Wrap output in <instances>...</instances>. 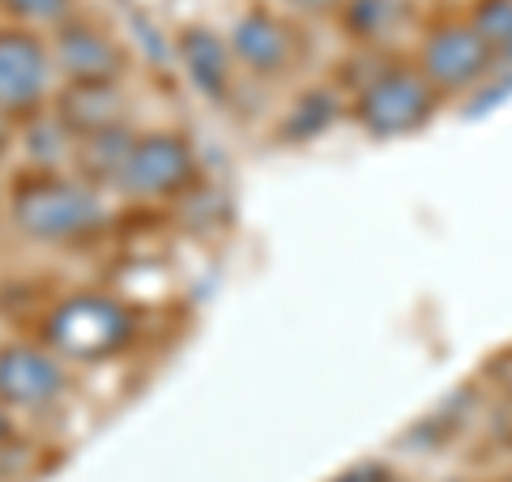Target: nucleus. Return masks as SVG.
I'll list each match as a JSON object with an SVG mask.
<instances>
[{
  "instance_id": "nucleus-19",
  "label": "nucleus",
  "mask_w": 512,
  "mask_h": 482,
  "mask_svg": "<svg viewBox=\"0 0 512 482\" xmlns=\"http://www.w3.org/2000/svg\"><path fill=\"white\" fill-rule=\"evenodd\" d=\"M9 436H13V423H9L5 406H0V448H9Z\"/></svg>"
},
{
  "instance_id": "nucleus-12",
  "label": "nucleus",
  "mask_w": 512,
  "mask_h": 482,
  "mask_svg": "<svg viewBox=\"0 0 512 482\" xmlns=\"http://www.w3.org/2000/svg\"><path fill=\"white\" fill-rule=\"evenodd\" d=\"M133 133L120 124L111 128H99V133H86L77 141V163H82L86 180L90 184H120V171L128 163V154H133Z\"/></svg>"
},
{
  "instance_id": "nucleus-17",
  "label": "nucleus",
  "mask_w": 512,
  "mask_h": 482,
  "mask_svg": "<svg viewBox=\"0 0 512 482\" xmlns=\"http://www.w3.org/2000/svg\"><path fill=\"white\" fill-rule=\"evenodd\" d=\"M333 482H393L389 474L380 470V465H363V470H350V474H342V478H333Z\"/></svg>"
},
{
  "instance_id": "nucleus-7",
  "label": "nucleus",
  "mask_w": 512,
  "mask_h": 482,
  "mask_svg": "<svg viewBox=\"0 0 512 482\" xmlns=\"http://www.w3.org/2000/svg\"><path fill=\"white\" fill-rule=\"evenodd\" d=\"M60 389H64V367L52 350H39V346L0 350V406L35 410L56 401Z\"/></svg>"
},
{
  "instance_id": "nucleus-21",
  "label": "nucleus",
  "mask_w": 512,
  "mask_h": 482,
  "mask_svg": "<svg viewBox=\"0 0 512 482\" xmlns=\"http://www.w3.org/2000/svg\"><path fill=\"white\" fill-rule=\"evenodd\" d=\"M504 482H512V478H504Z\"/></svg>"
},
{
  "instance_id": "nucleus-11",
  "label": "nucleus",
  "mask_w": 512,
  "mask_h": 482,
  "mask_svg": "<svg viewBox=\"0 0 512 482\" xmlns=\"http://www.w3.org/2000/svg\"><path fill=\"white\" fill-rule=\"evenodd\" d=\"M180 56H184V69L192 77V86L210 99H222L231 86V47L222 43L214 30L205 26H192L188 35L180 39Z\"/></svg>"
},
{
  "instance_id": "nucleus-8",
  "label": "nucleus",
  "mask_w": 512,
  "mask_h": 482,
  "mask_svg": "<svg viewBox=\"0 0 512 482\" xmlns=\"http://www.w3.org/2000/svg\"><path fill=\"white\" fill-rule=\"evenodd\" d=\"M231 52L261 77H278L295 60V35L265 9H248L231 30Z\"/></svg>"
},
{
  "instance_id": "nucleus-14",
  "label": "nucleus",
  "mask_w": 512,
  "mask_h": 482,
  "mask_svg": "<svg viewBox=\"0 0 512 482\" xmlns=\"http://www.w3.org/2000/svg\"><path fill=\"white\" fill-rule=\"evenodd\" d=\"M346 22L359 39H380L402 22V0H350Z\"/></svg>"
},
{
  "instance_id": "nucleus-4",
  "label": "nucleus",
  "mask_w": 512,
  "mask_h": 482,
  "mask_svg": "<svg viewBox=\"0 0 512 482\" xmlns=\"http://www.w3.org/2000/svg\"><path fill=\"white\" fill-rule=\"evenodd\" d=\"M495 52L474 30V22H444L427 35L419 52V73L440 94H466L495 73Z\"/></svg>"
},
{
  "instance_id": "nucleus-13",
  "label": "nucleus",
  "mask_w": 512,
  "mask_h": 482,
  "mask_svg": "<svg viewBox=\"0 0 512 482\" xmlns=\"http://www.w3.org/2000/svg\"><path fill=\"white\" fill-rule=\"evenodd\" d=\"M474 30L487 39L495 60L512 64V0H478L474 5Z\"/></svg>"
},
{
  "instance_id": "nucleus-18",
  "label": "nucleus",
  "mask_w": 512,
  "mask_h": 482,
  "mask_svg": "<svg viewBox=\"0 0 512 482\" xmlns=\"http://www.w3.org/2000/svg\"><path fill=\"white\" fill-rule=\"evenodd\" d=\"M295 9H303V13H325V9H333L338 0H291Z\"/></svg>"
},
{
  "instance_id": "nucleus-9",
  "label": "nucleus",
  "mask_w": 512,
  "mask_h": 482,
  "mask_svg": "<svg viewBox=\"0 0 512 482\" xmlns=\"http://www.w3.org/2000/svg\"><path fill=\"white\" fill-rule=\"evenodd\" d=\"M56 64L73 82H116L124 69L120 47L94 26H64L56 35Z\"/></svg>"
},
{
  "instance_id": "nucleus-3",
  "label": "nucleus",
  "mask_w": 512,
  "mask_h": 482,
  "mask_svg": "<svg viewBox=\"0 0 512 482\" xmlns=\"http://www.w3.org/2000/svg\"><path fill=\"white\" fill-rule=\"evenodd\" d=\"M440 90L419 69H384L359 90L355 120L372 137H406L436 116Z\"/></svg>"
},
{
  "instance_id": "nucleus-15",
  "label": "nucleus",
  "mask_w": 512,
  "mask_h": 482,
  "mask_svg": "<svg viewBox=\"0 0 512 482\" xmlns=\"http://www.w3.org/2000/svg\"><path fill=\"white\" fill-rule=\"evenodd\" d=\"M333 120V99L325 90H312V94H303L299 107L286 116V137H316L320 128H325Z\"/></svg>"
},
{
  "instance_id": "nucleus-10",
  "label": "nucleus",
  "mask_w": 512,
  "mask_h": 482,
  "mask_svg": "<svg viewBox=\"0 0 512 482\" xmlns=\"http://www.w3.org/2000/svg\"><path fill=\"white\" fill-rule=\"evenodd\" d=\"M120 116H124V94L116 90V82H73L60 94L56 107V120L77 137L120 124Z\"/></svg>"
},
{
  "instance_id": "nucleus-20",
  "label": "nucleus",
  "mask_w": 512,
  "mask_h": 482,
  "mask_svg": "<svg viewBox=\"0 0 512 482\" xmlns=\"http://www.w3.org/2000/svg\"><path fill=\"white\" fill-rule=\"evenodd\" d=\"M5 146H9V116L0 111V150H5Z\"/></svg>"
},
{
  "instance_id": "nucleus-5",
  "label": "nucleus",
  "mask_w": 512,
  "mask_h": 482,
  "mask_svg": "<svg viewBox=\"0 0 512 482\" xmlns=\"http://www.w3.org/2000/svg\"><path fill=\"white\" fill-rule=\"evenodd\" d=\"M192 171H197V158H192V146L180 133H150L133 141V154L120 171V192L128 197H175L192 184Z\"/></svg>"
},
{
  "instance_id": "nucleus-6",
  "label": "nucleus",
  "mask_w": 512,
  "mask_h": 482,
  "mask_svg": "<svg viewBox=\"0 0 512 482\" xmlns=\"http://www.w3.org/2000/svg\"><path fill=\"white\" fill-rule=\"evenodd\" d=\"M52 77L47 47L26 30H0V111H30Z\"/></svg>"
},
{
  "instance_id": "nucleus-2",
  "label": "nucleus",
  "mask_w": 512,
  "mask_h": 482,
  "mask_svg": "<svg viewBox=\"0 0 512 482\" xmlns=\"http://www.w3.org/2000/svg\"><path fill=\"white\" fill-rule=\"evenodd\" d=\"M103 205L94 188L73 180H35L13 197V227L35 244H69L99 231Z\"/></svg>"
},
{
  "instance_id": "nucleus-1",
  "label": "nucleus",
  "mask_w": 512,
  "mask_h": 482,
  "mask_svg": "<svg viewBox=\"0 0 512 482\" xmlns=\"http://www.w3.org/2000/svg\"><path fill=\"white\" fill-rule=\"evenodd\" d=\"M47 342L77 363H103L133 342V316L111 295H69L47 316Z\"/></svg>"
},
{
  "instance_id": "nucleus-16",
  "label": "nucleus",
  "mask_w": 512,
  "mask_h": 482,
  "mask_svg": "<svg viewBox=\"0 0 512 482\" xmlns=\"http://www.w3.org/2000/svg\"><path fill=\"white\" fill-rule=\"evenodd\" d=\"M9 9L26 22H60L69 13V0H9Z\"/></svg>"
}]
</instances>
